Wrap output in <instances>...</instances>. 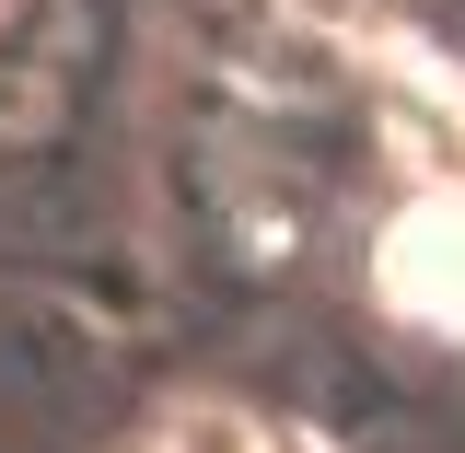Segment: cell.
Listing matches in <instances>:
<instances>
[{
  "label": "cell",
  "instance_id": "cell-1",
  "mask_svg": "<svg viewBox=\"0 0 465 453\" xmlns=\"http://www.w3.org/2000/svg\"><path fill=\"white\" fill-rule=\"evenodd\" d=\"M372 291L419 338H465V186H419L372 232Z\"/></svg>",
  "mask_w": 465,
  "mask_h": 453
}]
</instances>
